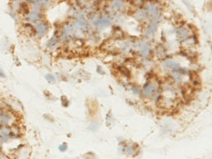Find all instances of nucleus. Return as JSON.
Instances as JSON below:
<instances>
[{"label": "nucleus", "instance_id": "1", "mask_svg": "<svg viewBox=\"0 0 212 159\" xmlns=\"http://www.w3.org/2000/svg\"><path fill=\"white\" fill-rule=\"evenodd\" d=\"M144 10L146 11L147 15L151 16V17H153V18H157L160 13L159 6H158L157 3H153V2L149 4V5H147Z\"/></svg>", "mask_w": 212, "mask_h": 159}, {"label": "nucleus", "instance_id": "17", "mask_svg": "<svg viewBox=\"0 0 212 159\" xmlns=\"http://www.w3.org/2000/svg\"><path fill=\"white\" fill-rule=\"evenodd\" d=\"M58 42V38L57 37H53L52 39H51L50 41H49V43H48V46L49 47H52V46H54L56 43Z\"/></svg>", "mask_w": 212, "mask_h": 159}, {"label": "nucleus", "instance_id": "9", "mask_svg": "<svg viewBox=\"0 0 212 159\" xmlns=\"http://www.w3.org/2000/svg\"><path fill=\"white\" fill-rule=\"evenodd\" d=\"M75 25L80 29H86L88 27V24L86 23V21L82 18H79L75 23Z\"/></svg>", "mask_w": 212, "mask_h": 159}, {"label": "nucleus", "instance_id": "2", "mask_svg": "<svg viewBox=\"0 0 212 159\" xmlns=\"http://www.w3.org/2000/svg\"><path fill=\"white\" fill-rule=\"evenodd\" d=\"M34 29H35V33L37 34V36L42 37V36L45 35L46 33H47L48 25H47L46 23L42 22V21H39V22H37L35 24Z\"/></svg>", "mask_w": 212, "mask_h": 159}, {"label": "nucleus", "instance_id": "8", "mask_svg": "<svg viewBox=\"0 0 212 159\" xmlns=\"http://www.w3.org/2000/svg\"><path fill=\"white\" fill-rule=\"evenodd\" d=\"M109 25V20L107 18H101L97 21V27H100V29H103V27H108Z\"/></svg>", "mask_w": 212, "mask_h": 159}, {"label": "nucleus", "instance_id": "15", "mask_svg": "<svg viewBox=\"0 0 212 159\" xmlns=\"http://www.w3.org/2000/svg\"><path fill=\"white\" fill-rule=\"evenodd\" d=\"M131 3L136 7H142L145 3V0H130Z\"/></svg>", "mask_w": 212, "mask_h": 159}, {"label": "nucleus", "instance_id": "7", "mask_svg": "<svg viewBox=\"0 0 212 159\" xmlns=\"http://www.w3.org/2000/svg\"><path fill=\"white\" fill-rule=\"evenodd\" d=\"M140 52H141V54L143 56H145V57H148V56L151 54V49L148 46V44L142 43L141 46H140Z\"/></svg>", "mask_w": 212, "mask_h": 159}, {"label": "nucleus", "instance_id": "12", "mask_svg": "<svg viewBox=\"0 0 212 159\" xmlns=\"http://www.w3.org/2000/svg\"><path fill=\"white\" fill-rule=\"evenodd\" d=\"M164 65H165V67H168V69H177V67H179L178 63L174 62V61H172V60L166 61V62L164 63Z\"/></svg>", "mask_w": 212, "mask_h": 159}, {"label": "nucleus", "instance_id": "21", "mask_svg": "<svg viewBox=\"0 0 212 159\" xmlns=\"http://www.w3.org/2000/svg\"><path fill=\"white\" fill-rule=\"evenodd\" d=\"M65 149H66V148H65V146H61V150H65Z\"/></svg>", "mask_w": 212, "mask_h": 159}, {"label": "nucleus", "instance_id": "5", "mask_svg": "<svg viewBox=\"0 0 212 159\" xmlns=\"http://www.w3.org/2000/svg\"><path fill=\"white\" fill-rule=\"evenodd\" d=\"M155 88H157V86L153 83L146 84V86L144 87V95L147 96V97H150V96L153 95V93H155Z\"/></svg>", "mask_w": 212, "mask_h": 159}, {"label": "nucleus", "instance_id": "6", "mask_svg": "<svg viewBox=\"0 0 212 159\" xmlns=\"http://www.w3.org/2000/svg\"><path fill=\"white\" fill-rule=\"evenodd\" d=\"M23 30H24V32L27 35H33V34L35 33V29H34L29 23L25 24L23 25Z\"/></svg>", "mask_w": 212, "mask_h": 159}, {"label": "nucleus", "instance_id": "18", "mask_svg": "<svg viewBox=\"0 0 212 159\" xmlns=\"http://www.w3.org/2000/svg\"><path fill=\"white\" fill-rule=\"evenodd\" d=\"M89 2V0H78V3L80 6H85Z\"/></svg>", "mask_w": 212, "mask_h": 159}, {"label": "nucleus", "instance_id": "13", "mask_svg": "<svg viewBox=\"0 0 212 159\" xmlns=\"http://www.w3.org/2000/svg\"><path fill=\"white\" fill-rule=\"evenodd\" d=\"M147 13H146V11L145 10H140L139 12H137L136 13V19L137 20H139V21H142V20H145V19L147 18Z\"/></svg>", "mask_w": 212, "mask_h": 159}, {"label": "nucleus", "instance_id": "4", "mask_svg": "<svg viewBox=\"0 0 212 159\" xmlns=\"http://www.w3.org/2000/svg\"><path fill=\"white\" fill-rule=\"evenodd\" d=\"M25 19L29 23H34L36 24L37 22L41 20V14L40 12H37V11L31 10L30 12L27 13V15L25 16Z\"/></svg>", "mask_w": 212, "mask_h": 159}, {"label": "nucleus", "instance_id": "16", "mask_svg": "<svg viewBox=\"0 0 212 159\" xmlns=\"http://www.w3.org/2000/svg\"><path fill=\"white\" fill-rule=\"evenodd\" d=\"M37 2H38L39 4H40L42 7H45V6H48L49 4L51 3V0H36Z\"/></svg>", "mask_w": 212, "mask_h": 159}, {"label": "nucleus", "instance_id": "11", "mask_svg": "<svg viewBox=\"0 0 212 159\" xmlns=\"http://www.w3.org/2000/svg\"><path fill=\"white\" fill-rule=\"evenodd\" d=\"M113 8L116 11H121L124 8V4L121 0H115L113 2Z\"/></svg>", "mask_w": 212, "mask_h": 159}, {"label": "nucleus", "instance_id": "19", "mask_svg": "<svg viewBox=\"0 0 212 159\" xmlns=\"http://www.w3.org/2000/svg\"><path fill=\"white\" fill-rule=\"evenodd\" d=\"M46 78H47V80L51 81V82H54V81H55V78L52 75H47V76H46Z\"/></svg>", "mask_w": 212, "mask_h": 159}, {"label": "nucleus", "instance_id": "3", "mask_svg": "<svg viewBox=\"0 0 212 159\" xmlns=\"http://www.w3.org/2000/svg\"><path fill=\"white\" fill-rule=\"evenodd\" d=\"M74 35V29L73 27L71 25H66L64 27V30L62 32V35H61V38H62L63 41H67L71 38Z\"/></svg>", "mask_w": 212, "mask_h": 159}, {"label": "nucleus", "instance_id": "20", "mask_svg": "<svg viewBox=\"0 0 212 159\" xmlns=\"http://www.w3.org/2000/svg\"><path fill=\"white\" fill-rule=\"evenodd\" d=\"M0 75H1L2 77H5V75H4V73L2 71H0Z\"/></svg>", "mask_w": 212, "mask_h": 159}, {"label": "nucleus", "instance_id": "14", "mask_svg": "<svg viewBox=\"0 0 212 159\" xmlns=\"http://www.w3.org/2000/svg\"><path fill=\"white\" fill-rule=\"evenodd\" d=\"M157 25H158V22H155V23H153V25H151V27H149L148 30H147V32H146V33H147V34H151V33H153V31H155V30L157 29Z\"/></svg>", "mask_w": 212, "mask_h": 159}, {"label": "nucleus", "instance_id": "10", "mask_svg": "<svg viewBox=\"0 0 212 159\" xmlns=\"http://www.w3.org/2000/svg\"><path fill=\"white\" fill-rule=\"evenodd\" d=\"M177 35L179 38H186L187 36L190 35V31L188 29H186L185 27H181L180 29L177 31Z\"/></svg>", "mask_w": 212, "mask_h": 159}]
</instances>
